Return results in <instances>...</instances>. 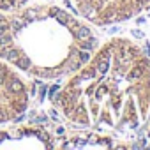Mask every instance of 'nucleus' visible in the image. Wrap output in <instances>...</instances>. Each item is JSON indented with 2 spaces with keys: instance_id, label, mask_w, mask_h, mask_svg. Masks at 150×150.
Segmentation results:
<instances>
[{
  "instance_id": "nucleus-1",
  "label": "nucleus",
  "mask_w": 150,
  "mask_h": 150,
  "mask_svg": "<svg viewBox=\"0 0 150 150\" xmlns=\"http://www.w3.org/2000/svg\"><path fill=\"white\" fill-rule=\"evenodd\" d=\"M72 124L99 132H132L150 115V57L127 37L97 46L53 99Z\"/></svg>"
},
{
  "instance_id": "nucleus-2",
  "label": "nucleus",
  "mask_w": 150,
  "mask_h": 150,
  "mask_svg": "<svg viewBox=\"0 0 150 150\" xmlns=\"http://www.w3.org/2000/svg\"><path fill=\"white\" fill-rule=\"evenodd\" d=\"M99 46L87 20L55 4L0 11V60L28 76L58 80L80 69Z\"/></svg>"
},
{
  "instance_id": "nucleus-3",
  "label": "nucleus",
  "mask_w": 150,
  "mask_h": 150,
  "mask_svg": "<svg viewBox=\"0 0 150 150\" xmlns=\"http://www.w3.org/2000/svg\"><path fill=\"white\" fill-rule=\"evenodd\" d=\"M74 4L83 20L106 27L138 16L150 6V0H74Z\"/></svg>"
},
{
  "instance_id": "nucleus-4",
  "label": "nucleus",
  "mask_w": 150,
  "mask_h": 150,
  "mask_svg": "<svg viewBox=\"0 0 150 150\" xmlns=\"http://www.w3.org/2000/svg\"><path fill=\"white\" fill-rule=\"evenodd\" d=\"M30 103L28 83L20 72L0 60V124L20 118Z\"/></svg>"
},
{
  "instance_id": "nucleus-5",
  "label": "nucleus",
  "mask_w": 150,
  "mask_h": 150,
  "mask_svg": "<svg viewBox=\"0 0 150 150\" xmlns=\"http://www.w3.org/2000/svg\"><path fill=\"white\" fill-rule=\"evenodd\" d=\"M53 134L41 125H2L0 148H55Z\"/></svg>"
},
{
  "instance_id": "nucleus-6",
  "label": "nucleus",
  "mask_w": 150,
  "mask_h": 150,
  "mask_svg": "<svg viewBox=\"0 0 150 150\" xmlns=\"http://www.w3.org/2000/svg\"><path fill=\"white\" fill-rule=\"evenodd\" d=\"M125 145H118L115 143V139L111 136H108L106 132H99V131H81V132H72L69 138H65L58 148H122Z\"/></svg>"
},
{
  "instance_id": "nucleus-7",
  "label": "nucleus",
  "mask_w": 150,
  "mask_h": 150,
  "mask_svg": "<svg viewBox=\"0 0 150 150\" xmlns=\"http://www.w3.org/2000/svg\"><path fill=\"white\" fill-rule=\"evenodd\" d=\"M28 2V0H0V11H7V9H16L21 7Z\"/></svg>"
}]
</instances>
